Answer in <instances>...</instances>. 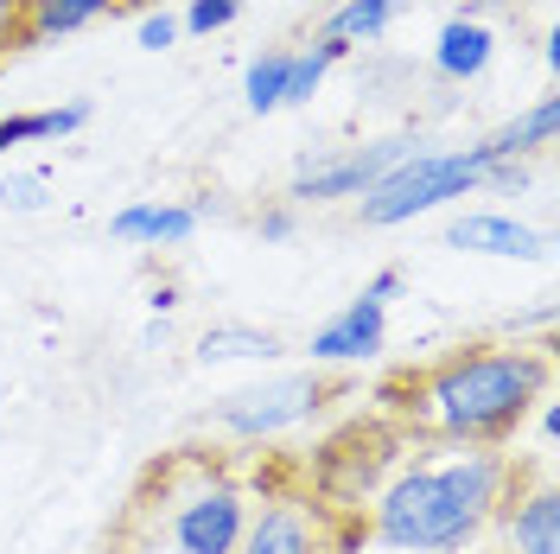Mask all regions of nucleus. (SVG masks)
<instances>
[{"mask_svg":"<svg viewBox=\"0 0 560 554\" xmlns=\"http://www.w3.org/2000/svg\"><path fill=\"white\" fill-rule=\"evenodd\" d=\"M26 7H33V0H26Z\"/></svg>","mask_w":560,"mask_h":554,"instance_id":"nucleus-23","label":"nucleus"},{"mask_svg":"<svg viewBox=\"0 0 560 554\" xmlns=\"http://www.w3.org/2000/svg\"><path fill=\"white\" fill-rule=\"evenodd\" d=\"M243 529H248V510H243V497H236L230 485L191 497V504L178 510V522H173V535H178L185 554H236Z\"/></svg>","mask_w":560,"mask_h":554,"instance_id":"nucleus-7","label":"nucleus"},{"mask_svg":"<svg viewBox=\"0 0 560 554\" xmlns=\"http://www.w3.org/2000/svg\"><path fill=\"white\" fill-rule=\"evenodd\" d=\"M383 338H388V300H376L363 287L325 332H313V363H363V357L383 350Z\"/></svg>","mask_w":560,"mask_h":554,"instance_id":"nucleus-8","label":"nucleus"},{"mask_svg":"<svg viewBox=\"0 0 560 554\" xmlns=\"http://www.w3.org/2000/svg\"><path fill=\"white\" fill-rule=\"evenodd\" d=\"M427 415L446 440L465 447H503L523 415L548 395V357L541 350H458L427 370Z\"/></svg>","mask_w":560,"mask_h":554,"instance_id":"nucleus-2","label":"nucleus"},{"mask_svg":"<svg viewBox=\"0 0 560 554\" xmlns=\"http://www.w3.org/2000/svg\"><path fill=\"white\" fill-rule=\"evenodd\" d=\"M140 45H147V51H166V45H173V38H178V20H173V13H147V20H140Z\"/></svg>","mask_w":560,"mask_h":554,"instance_id":"nucleus-21","label":"nucleus"},{"mask_svg":"<svg viewBox=\"0 0 560 554\" xmlns=\"http://www.w3.org/2000/svg\"><path fill=\"white\" fill-rule=\"evenodd\" d=\"M103 13H115V0H33V7H26V45H33V38L77 33V26H90V20H103Z\"/></svg>","mask_w":560,"mask_h":554,"instance_id":"nucleus-16","label":"nucleus"},{"mask_svg":"<svg viewBox=\"0 0 560 554\" xmlns=\"http://www.w3.org/2000/svg\"><path fill=\"white\" fill-rule=\"evenodd\" d=\"M510 554H560V497L535 485L510 510Z\"/></svg>","mask_w":560,"mask_h":554,"instance_id":"nucleus-11","label":"nucleus"},{"mask_svg":"<svg viewBox=\"0 0 560 554\" xmlns=\"http://www.w3.org/2000/svg\"><path fill=\"white\" fill-rule=\"evenodd\" d=\"M510 459L503 452H458L446 465H415L376 497V542L401 554H458L478 542L490 510L503 504Z\"/></svg>","mask_w":560,"mask_h":554,"instance_id":"nucleus-1","label":"nucleus"},{"mask_svg":"<svg viewBox=\"0 0 560 554\" xmlns=\"http://www.w3.org/2000/svg\"><path fill=\"white\" fill-rule=\"evenodd\" d=\"M453 249H471V255H503V262H535L548 236L541 230H528L516 217H497V210H471V217H458L453 223Z\"/></svg>","mask_w":560,"mask_h":554,"instance_id":"nucleus-9","label":"nucleus"},{"mask_svg":"<svg viewBox=\"0 0 560 554\" xmlns=\"http://www.w3.org/2000/svg\"><path fill=\"white\" fill-rule=\"evenodd\" d=\"M45 198H51V192H45L38 173H7L0 178V205L7 210H45Z\"/></svg>","mask_w":560,"mask_h":554,"instance_id":"nucleus-20","label":"nucleus"},{"mask_svg":"<svg viewBox=\"0 0 560 554\" xmlns=\"http://www.w3.org/2000/svg\"><path fill=\"white\" fill-rule=\"evenodd\" d=\"M90 122V103H65V108H38V115H7L0 122V160L7 147H26V140H65Z\"/></svg>","mask_w":560,"mask_h":554,"instance_id":"nucleus-15","label":"nucleus"},{"mask_svg":"<svg viewBox=\"0 0 560 554\" xmlns=\"http://www.w3.org/2000/svg\"><path fill=\"white\" fill-rule=\"evenodd\" d=\"M236 554H331L325 517H318L313 504H300V497H280V504H268V510L243 529Z\"/></svg>","mask_w":560,"mask_h":554,"instance_id":"nucleus-6","label":"nucleus"},{"mask_svg":"<svg viewBox=\"0 0 560 554\" xmlns=\"http://www.w3.org/2000/svg\"><path fill=\"white\" fill-rule=\"evenodd\" d=\"M490 51H497V38H490L485 20H446L440 45H433V65H440V77L465 83V77H478L490 65Z\"/></svg>","mask_w":560,"mask_h":554,"instance_id":"nucleus-12","label":"nucleus"},{"mask_svg":"<svg viewBox=\"0 0 560 554\" xmlns=\"http://www.w3.org/2000/svg\"><path fill=\"white\" fill-rule=\"evenodd\" d=\"M198 357L205 363H236V357H280L275 332H255V325H210L198 338Z\"/></svg>","mask_w":560,"mask_h":554,"instance_id":"nucleus-17","label":"nucleus"},{"mask_svg":"<svg viewBox=\"0 0 560 554\" xmlns=\"http://www.w3.org/2000/svg\"><path fill=\"white\" fill-rule=\"evenodd\" d=\"M408 153H420V140L408 135H388L376 147H357L345 160H325V166H306V173L293 178V198L300 205H325V198H363L370 185H383Z\"/></svg>","mask_w":560,"mask_h":554,"instance_id":"nucleus-4","label":"nucleus"},{"mask_svg":"<svg viewBox=\"0 0 560 554\" xmlns=\"http://www.w3.org/2000/svg\"><path fill=\"white\" fill-rule=\"evenodd\" d=\"M408 0H345L331 20H325V33L318 38H331V45H370V38H383L388 26H395V13H401Z\"/></svg>","mask_w":560,"mask_h":554,"instance_id":"nucleus-14","label":"nucleus"},{"mask_svg":"<svg viewBox=\"0 0 560 554\" xmlns=\"http://www.w3.org/2000/svg\"><path fill=\"white\" fill-rule=\"evenodd\" d=\"M485 140L478 147H458V153H408L383 185L363 192V223L388 230V223H408L420 210H440L446 198H465L471 185H485Z\"/></svg>","mask_w":560,"mask_h":554,"instance_id":"nucleus-3","label":"nucleus"},{"mask_svg":"<svg viewBox=\"0 0 560 554\" xmlns=\"http://www.w3.org/2000/svg\"><path fill=\"white\" fill-rule=\"evenodd\" d=\"M26 45V0H0V51Z\"/></svg>","mask_w":560,"mask_h":554,"instance_id":"nucleus-22","label":"nucleus"},{"mask_svg":"<svg viewBox=\"0 0 560 554\" xmlns=\"http://www.w3.org/2000/svg\"><path fill=\"white\" fill-rule=\"evenodd\" d=\"M121 243H147V249H178L191 230H198V210L191 205H128L115 210V223H108Z\"/></svg>","mask_w":560,"mask_h":554,"instance_id":"nucleus-10","label":"nucleus"},{"mask_svg":"<svg viewBox=\"0 0 560 554\" xmlns=\"http://www.w3.org/2000/svg\"><path fill=\"white\" fill-rule=\"evenodd\" d=\"M280 90H287V51H261L243 77V96L255 115H275L280 108Z\"/></svg>","mask_w":560,"mask_h":554,"instance_id":"nucleus-18","label":"nucleus"},{"mask_svg":"<svg viewBox=\"0 0 560 554\" xmlns=\"http://www.w3.org/2000/svg\"><path fill=\"white\" fill-rule=\"evenodd\" d=\"M236 13H243V0H191V7H185V33L210 38V33H223Z\"/></svg>","mask_w":560,"mask_h":554,"instance_id":"nucleus-19","label":"nucleus"},{"mask_svg":"<svg viewBox=\"0 0 560 554\" xmlns=\"http://www.w3.org/2000/svg\"><path fill=\"white\" fill-rule=\"evenodd\" d=\"M555 128H560V103H555V96H541L523 122L497 128V135L485 140V153H490V160H528V153H541V147L555 140Z\"/></svg>","mask_w":560,"mask_h":554,"instance_id":"nucleus-13","label":"nucleus"},{"mask_svg":"<svg viewBox=\"0 0 560 554\" xmlns=\"http://www.w3.org/2000/svg\"><path fill=\"white\" fill-rule=\"evenodd\" d=\"M313 408H318V377H275V382H255V389H236L217 408V427H230L243 440H261V434H280V427L306 420Z\"/></svg>","mask_w":560,"mask_h":554,"instance_id":"nucleus-5","label":"nucleus"}]
</instances>
